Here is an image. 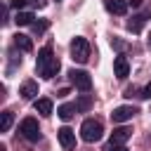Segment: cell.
<instances>
[{"label": "cell", "mask_w": 151, "mask_h": 151, "mask_svg": "<svg viewBox=\"0 0 151 151\" xmlns=\"http://www.w3.org/2000/svg\"><path fill=\"white\" fill-rule=\"evenodd\" d=\"M35 68H38V73H40L42 78H54V76H57V71H59V59L52 54V47H50V45L38 52Z\"/></svg>", "instance_id": "cell-1"}, {"label": "cell", "mask_w": 151, "mask_h": 151, "mask_svg": "<svg viewBox=\"0 0 151 151\" xmlns=\"http://www.w3.org/2000/svg\"><path fill=\"white\" fill-rule=\"evenodd\" d=\"M101 134H104V127H101V123L94 120V118H87V120L80 125V137H83V142H87V144L99 142Z\"/></svg>", "instance_id": "cell-2"}, {"label": "cell", "mask_w": 151, "mask_h": 151, "mask_svg": "<svg viewBox=\"0 0 151 151\" xmlns=\"http://www.w3.org/2000/svg\"><path fill=\"white\" fill-rule=\"evenodd\" d=\"M71 59L78 64H85L90 59V42L85 38H73L71 40Z\"/></svg>", "instance_id": "cell-3"}, {"label": "cell", "mask_w": 151, "mask_h": 151, "mask_svg": "<svg viewBox=\"0 0 151 151\" xmlns=\"http://www.w3.org/2000/svg\"><path fill=\"white\" fill-rule=\"evenodd\" d=\"M19 132L28 139V142H38L40 139V127H38V120L35 118H24L19 123Z\"/></svg>", "instance_id": "cell-4"}, {"label": "cell", "mask_w": 151, "mask_h": 151, "mask_svg": "<svg viewBox=\"0 0 151 151\" xmlns=\"http://www.w3.org/2000/svg\"><path fill=\"white\" fill-rule=\"evenodd\" d=\"M68 78H71V83H73L78 90H83V92H87V90L92 87V78H90L87 71H76V68H71V71H68Z\"/></svg>", "instance_id": "cell-5"}, {"label": "cell", "mask_w": 151, "mask_h": 151, "mask_svg": "<svg viewBox=\"0 0 151 151\" xmlns=\"http://www.w3.org/2000/svg\"><path fill=\"white\" fill-rule=\"evenodd\" d=\"M134 113H137V106H116V109L111 111V120H113V123H125V120H130Z\"/></svg>", "instance_id": "cell-6"}, {"label": "cell", "mask_w": 151, "mask_h": 151, "mask_svg": "<svg viewBox=\"0 0 151 151\" xmlns=\"http://www.w3.org/2000/svg\"><path fill=\"white\" fill-rule=\"evenodd\" d=\"M113 73H116V78H120V80H125V78L130 76V64H127V59H125L123 54H118V57L113 59Z\"/></svg>", "instance_id": "cell-7"}, {"label": "cell", "mask_w": 151, "mask_h": 151, "mask_svg": "<svg viewBox=\"0 0 151 151\" xmlns=\"http://www.w3.org/2000/svg\"><path fill=\"white\" fill-rule=\"evenodd\" d=\"M151 17V9H146V12H142V14H137V17H132L130 21H127V31H132V33H139L142 28H144V24H146V19Z\"/></svg>", "instance_id": "cell-8"}, {"label": "cell", "mask_w": 151, "mask_h": 151, "mask_svg": "<svg viewBox=\"0 0 151 151\" xmlns=\"http://www.w3.org/2000/svg\"><path fill=\"white\" fill-rule=\"evenodd\" d=\"M57 134H59V144H61L64 149H73V144H76V132H73L71 127H61Z\"/></svg>", "instance_id": "cell-9"}, {"label": "cell", "mask_w": 151, "mask_h": 151, "mask_svg": "<svg viewBox=\"0 0 151 151\" xmlns=\"http://www.w3.org/2000/svg\"><path fill=\"white\" fill-rule=\"evenodd\" d=\"M19 94H21L24 99H35V97H38V83H35V80H26V83H21Z\"/></svg>", "instance_id": "cell-10"}, {"label": "cell", "mask_w": 151, "mask_h": 151, "mask_svg": "<svg viewBox=\"0 0 151 151\" xmlns=\"http://www.w3.org/2000/svg\"><path fill=\"white\" fill-rule=\"evenodd\" d=\"M130 137H132V130L130 127H116L111 132V144H125Z\"/></svg>", "instance_id": "cell-11"}, {"label": "cell", "mask_w": 151, "mask_h": 151, "mask_svg": "<svg viewBox=\"0 0 151 151\" xmlns=\"http://www.w3.org/2000/svg\"><path fill=\"white\" fill-rule=\"evenodd\" d=\"M104 5H106V9L113 12V14H125V12H127V0H106Z\"/></svg>", "instance_id": "cell-12"}, {"label": "cell", "mask_w": 151, "mask_h": 151, "mask_svg": "<svg viewBox=\"0 0 151 151\" xmlns=\"http://www.w3.org/2000/svg\"><path fill=\"white\" fill-rule=\"evenodd\" d=\"M14 45H17L21 52H31V50H33L31 38H28V35H21V33H17V35H14Z\"/></svg>", "instance_id": "cell-13"}, {"label": "cell", "mask_w": 151, "mask_h": 151, "mask_svg": "<svg viewBox=\"0 0 151 151\" xmlns=\"http://www.w3.org/2000/svg\"><path fill=\"white\" fill-rule=\"evenodd\" d=\"M76 111H78V109H76V104H61V106L57 109V113H59V118H61V120H71Z\"/></svg>", "instance_id": "cell-14"}, {"label": "cell", "mask_w": 151, "mask_h": 151, "mask_svg": "<svg viewBox=\"0 0 151 151\" xmlns=\"http://www.w3.org/2000/svg\"><path fill=\"white\" fill-rule=\"evenodd\" d=\"M35 111L40 116H52V101L50 99H35Z\"/></svg>", "instance_id": "cell-15"}, {"label": "cell", "mask_w": 151, "mask_h": 151, "mask_svg": "<svg viewBox=\"0 0 151 151\" xmlns=\"http://www.w3.org/2000/svg\"><path fill=\"white\" fill-rule=\"evenodd\" d=\"M14 24H17V26H28V24H33V12H17Z\"/></svg>", "instance_id": "cell-16"}, {"label": "cell", "mask_w": 151, "mask_h": 151, "mask_svg": "<svg viewBox=\"0 0 151 151\" xmlns=\"http://www.w3.org/2000/svg\"><path fill=\"white\" fill-rule=\"evenodd\" d=\"M12 120H14L12 111H2V113H0V132H7V130L12 127Z\"/></svg>", "instance_id": "cell-17"}, {"label": "cell", "mask_w": 151, "mask_h": 151, "mask_svg": "<svg viewBox=\"0 0 151 151\" xmlns=\"http://www.w3.org/2000/svg\"><path fill=\"white\" fill-rule=\"evenodd\" d=\"M90 106H92V99H90V97H80V99L76 101V109H80V111H87Z\"/></svg>", "instance_id": "cell-18"}, {"label": "cell", "mask_w": 151, "mask_h": 151, "mask_svg": "<svg viewBox=\"0 0 151 151\" xmlns=\"http://www.w3.org/2000/svg\"><path fill=\"white\" fill-rule=\"evenodd\" d=\"M139 97H144V99H151V80H149V83L142 87V94H139Z\"/></svg>", "instance_id": "cell-19"}, {"label": "cell", "mask_w": 151, "mask_h": 151, "mask_svg": "<svg viewBox=\"0 0 151 151\" xmlns=\"http://www.w3.org/2000/svg\"><path fill=\"white\" fill-rule=\"evenodd\" d=\"M24 5H26V0H9V7H14V9H19V12H21Z\"/></svg>", "instance_id": "cell-20"}, {"label": "cell", "mask_w": 151, "mask_h": 151, "mask_svg": "<svg viewBox=\"0 0 151 151\" xmlns=\"http://www.w3.org/2000/svg\"><path fill=\"white\" fill-rule=\"evenodd\" d=\"M106 151H127V149H125L123 144H109V146H106Z\"/></svg>", "instance_id": "cell-21"}, {"label": "cell", "mask_w": 151, "mask_h": 151, "mask_svg": "<svg viewBox=\"0 0 151 151\" xmlns=\"http://www.w3.org/2000/svg\"><path fill=\"white\" fill-rule=\"evenodd\" d=\"M45 28H47V24H45V21H42V24H33V31H35V33H42Z\"/></svg>", "instance_id": "cell-22"}, {"label": "cell", "mask_w": 151, "mask_h": 151, "mask_svg": "<svg viewBox=\"0 0 151 151\" xmlns=\"http://www.w3.org/2000/svg\"><path fill=\"white\" fill-rule=\"evenodd\" d=\"M33 2V7H38V9H42L45 5H47V0H31Z\"/></svg>", "instance_id": "cell-23"}, {"label": "cell", "mask_w": 151, "mask_h": 151, "mask_svg": "<svg viewBox=\"0 0 151 151\" xmlns=\"http://www.w3.org/2000/svg\"><path fill=\"white\" fill-rule=\"evenodd\" d=\"M127 5H132V7H139V5H142V0H127Z\"/></svg>", "instance_id": "cell-24"}]
</instances>
